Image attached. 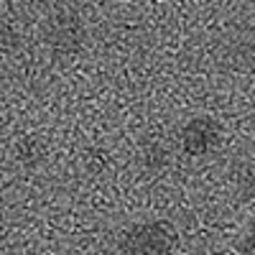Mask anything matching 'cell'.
I'll list each match as a JSON object with an SVG mask.
<instances>
[{
  "instance_id": "1",
  "label": "cell",
  "mask_w": 255,
  "mask_h": 255,
  "mask_svg": "<svg viewBox=\"0 0 255 255\" xmlns=\"http://www.w3.org/2000/svg\"><path fill=\"white\" fill-rule=\"evenodd\" d=\"M120 255H171L176 230L166 220H145L130 225L120 238Z\"/></svg>"
},
{
  "instance_id": "2",
  "label": "cell",
  "mask_w": 255,
  "mask_h": 255,
  "mask_svg": "<svg viewBox=\"0 0 255 255\" xmlns=\"http://www.w3.org/2000/svg\"><path fill=\"white\" fill-rule=\"evenodd\" d=\"M44 41L56 56H74L87 44V26H84L82 15L72 10H61L46 20Z\"/></svg>"
},
{
  "instance_id": "3",
  "label": "cell",
  "mask_w": 255,
  "mask_h": 255,
  "mask_svg": "<svg viewBox=\"0 0 255 255\" xmlns=\"http://www.w3.org/2000/svg\"><path fill=\"white\" fill-rule=\"evenodd\" d=\"M222 140V125L212 115H194L189 118L179 130V145L191 158L209 156Z\"/></svg>"
},
{
  "instance_id": "4",
  "label": "cell",
  "mask_w": 255,
  "mask_h": 255,
  "mask_svg": "<svg viewBox=\"0 0 255 255\" xmlns=\"http://www.w3.org/2000/svg\"><path fill=\"white\" fill-rule=\"evenodd\" d=\"M140 166L151 174H161L171 166V148H168L163 140H148L140 148V156H138Z\"/></svg>"
},
{
  "instance_id": "5",
  "label": "cell",
  "mask_w": 255,
  "mask_h": 255,
  "mask_svg": "<svg viewBox=\"0 0 255 255\" xmlns=\"http://www.w3.org/2000/svg\"><path fill=\"white\" fill-rule=\"evenodd\" d=\"M46 156V148L41 143V138L36 135H26L15 143V161L26 168H36Z\"/></svg>"
},
{
  "instance_id": "6",
  "label": "cell",
  "mask_w": 255,
  "mask_h": 255,
  "mask_svg": "<svg viewBox=\"0 0 255 255\" xmlns=\"http://www.w3.org/2000/svg\"><path fill=\"white\" fill-rule=\"evenodd\" d=\"M108 166H110V153L105 151V148H92L87 153V168H92V171H105Z\"/></svg>"
},
{
  "instance_id": "7",
  "label": "cell",
  "mask_w": 255,
  "mask_h": 255,
  "mask_svg": "<svg viewBox=\"0 0 255 255\" xmlns=\"http://www.w3.org/2000/svg\"><path fill=\"white\" fill-rule=\"evenodd\" d=\"M235 186L240 194H255V174L253 168H243L235 174Z\"/></svg>"
},
{
  "instance_id": "8",
  "label": "cell",
  "mask_w": 255,
  "mask_h": 255,
  "mask_svg": "<svg viewBox=\"0 0 255 255\" xmlns=\"http://www.w3.org/2000/svg\"><path fill=\"white\" fill-rule=\"evenodd\" d=\"M238 255H255V227L248 230L243 240L238 243Z\"/></svg>"
},
{
  "instance_id": "9",
  "label": "cell",
  "mask_w": 255,
  "mask_h": 255,
  "mask_svg": "<svg viewBox=\"0 0 255 255\" xmlns=\"http://www.w3.org/2000/svg\"><path fill=\"white\" fill-rule=\"evenodd\" d=\"M230 3H243V0H230Z\"/></svg>"
}]
</instances>
